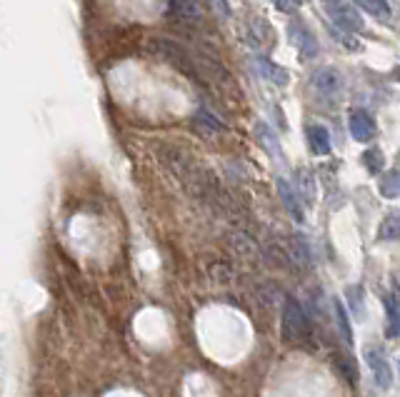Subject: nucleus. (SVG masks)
<instances>
[{"label": "nucleus", "mask_w": 400, "mask_h": 397, "mask_svg": "<svg viewBox=\"0 0 400 397\" xmlns=\"http://www.w3.org/2000/svg\"><path fill=\"white\" fill-rule=\"evenodd\" d=\"M398 160H400V155H398Z\"/></svg>", "instance_id": "c756f323"}, {"label": "nucleus", "mask_w": 400, "mask_h": 397, "mask_svg": "<svg viewBox=\"0 0 400 397\" xmlns=\"http://www.w3.org/2000/svg\"><path fill=\"white\" fill-rule=\"evenodd\" d=\"M193 127L200 132V135H216V132H223V122L218 120L216 115H211L208 110H198L193 115Z\"/></svg>", "instance_id": "4468645a"}, {"label": "nucleus", "mask_w": 400, "mask_h": 397, "mask_svg": "<svg viewBox=\"0 0 400 397\" xmlns=\"http://www.w3.org/2000/svg\"><path fill=\"white\" fill-rule=\"evenodd\" d=\"M258 65H260L263 75L270 78L273 83H278V85H285V83H288L285 70H283L280 65H275V63H270V60H268V58H258Z\"/></svg>", "instance_id": "aec40b11"}, {"label": "nucleus", "mask_w": 400, "mask_h": 397, "mask_svg": "<svg viewBox=\"0 0 400 397\" xmlns=\"http://www.w3.org/2000/svg\"><path fill=\"white\" fill-rule=\"evenodd\" d=\"M313 88L323 97H338L340 90H343V78H340V73L333 65L318 68L313 75Z\"/></svg>", "instance_id": "0eeeda50"}, {"label": "nucleus", "mask_w": 400, "mask_h": 397, "mask_svg": "<svg viewBox=\"0 0 400 397\" xmlns=\"http://www.w3.org/2000/svg\"><path fill=\"white\" fill-rule=\"evenodd\" d=\"M365 362H368L370 372H373V380L380 390H388L393 385V370H390V362L385 357V352L380 347L368 345L365 347Z\"/></svg>", "instance_id": "20e7f679"}, {"label": "nucleus", "mask_w": 400, "mask_h": 397, "mask_svg": "<svg viewBox=\"0 0 400 397\" xmlns=\"http://www.w3.org/2000/svg\"><path fill=\"white\" fill-rule=\"evenodd\" d=\"M308 315H305L303 305L295 297H285L283 302V337L285 340H303L308 335Z\"/></svg>", "instance_id": "f03ea898"}, {"label": "nucleus", "mask_w": 400, "mask_h": 397, "mask_svg": "<svg viewBox=\"0 0 400 397\" xmlns=\"http://www.w3.org/2000/svg\"><path fill=\"white\" fill-rule=\"evenodd\" d=\"M308 145L315 155L330 153V135L323 125H308Z\"/></svg>", "instance_id": "ddd939ff"}, {"label": "nucleus", "mask_w": 400, "mask_h": 397, "mask_svg": "<svg viewBox=\"0 0 400 397\" xmlns=\"http://www.w3.org/2000/svg\"><path fill=\"white\" fill-rule=\"evenodd\" d=\"M275 185H278V195H280L283 205H285V210L290 213V218L295 220V223H303V220H305V215H303V203H300L298 193H295V190H293L290 185H288L283 178H278Z\"/></svg>", "instance_id": "1a4fd4ad"}, {"label": "nucleus", "mask_w": 400, "mask_h": 397, "mask_svg": "<svg viewBox=\"0 0 400 397\" xmlns=\"http://www.w3.org/2000/svg\"><path fill=\"white\" fill-rule=\"evenodd\" d=\"M150 51H153L158 58H163V60H168L173 68H178L183 75L193 78V80H198V78H200L198 75L200 68L193 63V55H190L183 46H178V43L163 41V38H155V41H150Z\"/></svg>", "instance_id": "f257e3e1"}, {"label": "nucleus", "mask_w": 400, "mask_h": 397, "mask_svg": "<svg viewBox=\"0 0 400 397\" xmlns=\"http://www.w3.org/2000/svg\"><path fill=\"white\" fill-rule=\"evenodd\" d=\"M348 130H350V138L353 140H358V143H368V140H373L378 127H375V120L368 110H363V107H353V110L348 112Z\"/></svg>", "instance_id": "423d86ee"}, {"label": "nucleus", "mask_w": 400, "mask_h": 397, "mask_svg": "<svg viewBox=\"0 0 400 397\" xmlns=\"http://www.w3.org/2000/svg\"><path fill=\"white\" fill-rule=\"evenodd\" d=\"M345 297H348V307L350 312H353L355 320H360L365 312V302H363V290H360V285H350L348 290H345Z\"/></svg>", "instance_id": "6ab92c4d"}, {"label": "nucleus", "mask_w": 400, "mask_h": 397, "mask_svg": "<svg viewBox=\"0 0 400 397\" xmlns=\"http://www.w3.org/2000/svg\"><path fill=\"white\" fill-rule=\"evenodd\" d=\"M363 165H365V170H368L370 175L383 173V168H385V155H383V150H380V148H368V150L363 153Z\"/></svg>", "instance_id": "a211bd4d"}, {"label": "nucleus", "mask_w": 400, "mask_h": 397, "mask_svg": "<svg viewBox=\"0 0 400 397\" xmlns=\"http://www.w3.org/2000/svg\"><path fill=\"white\" fill-rule=\"evenodd\" d=\"M256 138H258V143L265 148V153L270 155V158H275V160H285L283 158V148H280V143H278V138L273 135V130L270 127L265 125V122H256Z\"/></svg>", "instance_id": "f8f14e48"}, {"label": "nucleus", "mask_w": 400, "mask_h": 397, "mask_svg": "<svg viewBox=\"0 0 400 397\" xmlns=\"http://www.w3.org/2000/svg\"><path fill=\"white\" fill-rule=\"evenodd\" d=\"M290 3H293V6H295V3H298V0H290Z\"/></svg>", "instance_id": "cd10ccee"}, {"label": "nucleus", "mask_w": 400, "mask_h": 397, "mask_svg": "<svg viewBox=\"0 0 400 397\" xmlns=\"http://www.w3.org/2000/svg\"><path fill=\"white\" fill-rule=\"evenodd\" d=\"M385 317H388V337H400V295L398 290H393L385 297Z\"/></svg>", "instance_id": "9b49d317"}, {"label": "nucleus", "mask_w": 400, "mask_h": 397, "mask_svg": "<svg viewBox=\"0 0 400 397\" xmlns=\"http://www.w3.org/2000/svg\"><path fill=\"white\" fill-rule=\"evenodd\" d=\"M288 38H290L293 48L300 53L303 60H310V58L318 55V41H315L313 33L305 28L303 21H293L290 28H288Z\"/></svg>", "instance_id": "39448f33"}, {"label": "nucleus", "mask_w": 400, "mask_h": 397, "mask_svg": "<svg viewBox=\"0 0 400 397\" xmlns=\"http://www.w3.org/2000/svg\"><path fill=\"white\" fill-rule=\"evenodd\" d=\"M325 6H328V16L333 18V23L338 28H343V31L360 33L365 28V23H363V18H360V13L355 11L353 6L343 3V0H333V3H325Z\"/></svg>", "instance_id": "7ed1b4c3"}, {"label": "nucleus", "mask_w": 400, "mask_h": 397, "mask_svg": "<svg viewBox=\"0 0 400 397\" xmlns=\"http://www.w3.org/2000/svg\"><path fill=\"white\" fill-rule=\"evenodd\" d=\"M295 193L303 205H315L318 203V183H315L313 170L298 168L295 170Z\"/></svg>", "instance_id": "6e6552de"}, {"label": "nucleus", "mask_w": 400, "mask_h": 397, "mask_svg": "<svg viewBox=\"0 0 400 397\" xmlns=\"http://www.w3.org/2000/svg\"><path fill=\"white\" fill-rule=\"evenodd\" d=\"M218 18H231V6H228V0H208Z\"/></svg>", "instance_id": "b1692460"}, {"label": "nucleus", "mask_w": 400, "mask_h": 397, "mask_svg": "<svg viewBox=\"0 0 400 397\" xmlns=\"http://www.w3.org/2000/svg\"><path fill=\"white\" fill-rule=\"evenodd\" d=\"M378 190L383 198H400V173L390 170V173H383L378 180Z\"/></svg>", "instance_id": "2eb2a0df"}, {"label": "nucleus", "mask_w": 400, "mask_h": 397, "mask_svg": "<svg viewBox=\"0 0 400 397\" xmlns=\"http://www.w3.org/2000/svg\"><path fill=\"white\" fill-rule=\"evenodd\" d=\"M338 365H340V370L345 372V380H348V382H355V380H358V375H355V367L350 365V360H348V357H340V360H338Z\"/></svg>", "instance_id": "393cba45"}, {"label": "nucleus", "mask_w": 400, "mask_h": 397, "mask_svg": "<svg viewBox=\"0 0 400 397\" xmlns=\"http://www.w3.org/2000/svg\"><path fill=\"white\" fill-rule=\"evenodd\" d=\"M378 240H400V213H393L380 223Z\"/></svg>", "instance_id": "f3484780"}, {"label": "nucleus", "mask_w": 400, "mask_h": 397, "mask_svg": "<svg viewBox=\"0 0 400 397\" xmlns=\"http://www.w3.org/2000/svg\"><path fill=\"white\" fill-rule=\"evenodd\" d=\"M335 38H338V41L343 43L348 51H358V53L363 51V43H360L353 33H343V28H340V31H335Z\"/></svg>", "instance_id": "5701e85b"}, {"label": "nucleus", "mask_w": 400, "mask_h": 397, "mask_svg": "<svg viewBox=\"0 0 400 397\" xmlns=\"http://www.w3.org/2000/svg\"><path fill=\"white\" fill-rule=\"evenodd\" d=\"M325 3H333V0H325Z\"/></svg>", "instance_id": "c85d7f7f"}, {"label": "nucleus", "mask_w": 400, "mask_h": 397, "mask_svg": "<svg viewBox=\"0 0 400 397\" xmlns=\"http://www.w3.org/2000/svg\"><path fill=\"white\" fill-rule=\"evenodd\" d=\"M273 3H275V8H280L283 13H288V11H290V8H293L290 0H273Z\"/></svg>", "instance_id": "a878e982"}, {"label": "nucleus", "mask_w": 400, "mask_h": 397, "mask_svg": "<svg viewBox=\"0 0 400 397\" xmlns=\"http://www.w3.org/2000/svg\"><path fill=\"white\" fill-rule=\"evenodd\" d=\"M355 3H358L365 13H373L375 18H380V21H385V18L390 16L388 0H355Z\"/></svg>", "instance_id": "412c9836"}, {"label": "nucleus", "mask_w": 400, "mask_h": 397, "mask_svg": "<svg viewBox=\"0 0 400 397\" xmlns=\"http://www.w3.org/2000/svg\"><path fill=\"white\" fill-rule=\"evenodd\" d=\"M333 310H335V325H338V330H340V335H343V340L350 345V342H353V327H350L348 312H345L343 302L333 300Z\"/></svg>", "instance_id": "dca6fc26"}, {"label": "nucleus", "mask_w": 400, "mask_h": 397, "mask_svg": "<svg viewBox=\"0 0 400 397\" xmlns=\"http://www.w3.org/2000/svg\"><path fill=\"white\" fill-rule=\"evenodd\" d=\"M168 11L170 16H175L178 21L185 23H198L200 16H203L198 0H168Z\"/></svg>", "instance_id": "9d476101"}, {"label": "nucleus", "mask_w": 400, "mask_h": 397, "mask_svg": "<svg viewBox=\"0 0 400 397\" xmlns=\"http://www.w3.org/2000/svg\"><path fill=\"white\" fill-rule=\"evenodd\" d=\"M233 248H236V253L241 255V258H256V245H253V240L248 238H233Z\"/></svg>", "instance_id": "4be33fe9"}, {"label": "nucleus", "mask_w": 400, "mask_h": 397, "mask_svg": "<svg viewBox=\"0 0 400 397\" xmlns=\"http://www.w3.org/2000/svg\"><path fill=\"white\" fill-rule=\"evenodd\" d=\"M393 78H395V80H400V68H395V70H393Z\"/></svg>", "instance_id": "bb28decb"}]
</instances>
